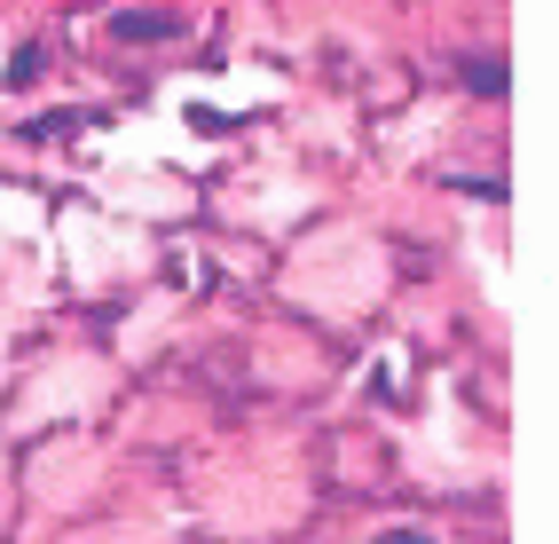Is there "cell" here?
<instances>
[{"instance_id":"2","label":"cell","mask_w":559,"mask_h":544,"mask_svg":"<svg viewBox=\"0 0 559 544\" xmlns=\"http://www.w3.org/2000/svg\"><path fill=\"white\" fill-rule=\"evenodd\" d=\"M48 63H56V56H48V40H24V48L9 56V71H0V87H9V95L40 87V80H48Z\"/></svg>"},{"instance_id":"3","label":"cell","mask_w":559,"mask_h":544,"mask_svg":"<svg viewBox=\"0 0 559 544\" xmlns=\"http://www.w3.org/2000/svg\"><path fill=\"white\" fill-rule=\"evenodd\" d=\"M465 87H473V95H504V87H512L504 56H465Z\"/></svg>"},{"instance_id":"4","label":"cell","mask_w":559,"mask_h":544,"mask_svg":"<svg viewBox=\"0 0 559 544\" xmlns=\"http://www.w3.org/2000/svg\"><path fill=\"white\" fill-rule=\"evenodd\" d=\"M370 544H433V536H426V529H379Z\"/></svg>"},{"instance_id":"1","label":"cell","mask_w":559,"mask_h":544,"mask_svg":"<svg viewBox=\"0 0 559 544\" xmlns=\"http://www.w3.org/2000/svg\"><path fill=\"white\" fill-rule=\"evenodd\" d=\"M174 32H181L174 9H119L110 16V40L119 48H151V40H174Z\"/></svg>"}]
</instances>
